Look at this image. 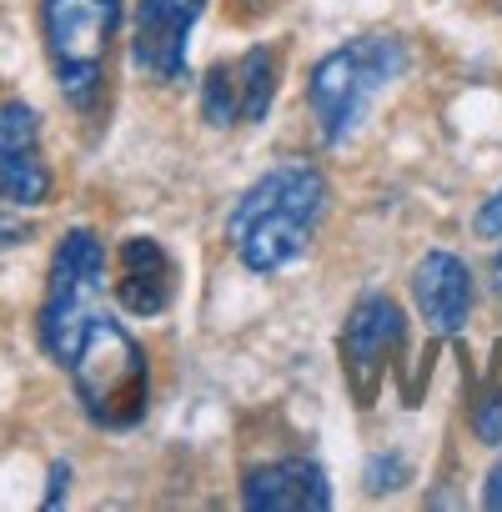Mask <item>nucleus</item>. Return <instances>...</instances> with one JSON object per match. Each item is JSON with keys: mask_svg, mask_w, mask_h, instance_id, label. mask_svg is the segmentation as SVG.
I'll list each match as a JSON object with an SVG mask.
<instances>
[{"mask_svg": "<svg viewBox=\"0 0 502 512\" xmlns=\"http://www.w3.org/2000/svg\"><path fill=\"white\" fill-rule=\"evenodd\" d=\"M327 211V181L317 166L287 161L272 166L257 186H246L231 221H226V241L241 256L246 272L272 277L282 267H292L312 241L317 216Z\"/></svg>", "mask_w": 502, "mask_h": 512, "instance_id": "1", "label": "nucleus"}, {"mask_svg": "<svg viewBox=\"0 0 502 512\" xmlns=\"http://www.w3.org/2000/svg\"><path fill=\"white\" fill-rule=\"evenodd\" d=\"M76 402L86 407V417L106 432H126L146 417V397H151V372H146V352L141 342L106 312H91L71 357H66Z\"/></svg>", "mask_w": 502, "mask_h": 512, "instance_id": "2", "label": "nucleus"}, {"mask_svg": "<svg viewBox=\"0 0 502 512\" xmlns=\"http://www.w3.org/2000/svg\"><path fill=\"white\" fill-rule=\"evenodd\" d=\"M402 66H407V51L392 36H362V41L322 56L312 66V81H307V101H312L322 141L342 146L367 121L382 86L402 76Z\"/></svg>", "mask_w": 502, "mask_h": 512, "instance_id": "3", "label": "nucleus"}, {"mask_svg": "<svg viewBox=\"0 0 502 512\" xmlns=\"http://www.w3.org/2000/svg\"><path fill=\"white\" fill-rule=\"evenodd\" d=\"M41 31L61 96L76 111H91L106 91V51L121 31V0H46Z\"/></svg>", "mask_w": 502, "mask_h": 512, "instance_id": "4", "label": "nucleus"}, {"mask_svg": "<svg viewBox=\"0 0 502 512\" xmlns=\"http://www.w3.org/2000/svg\"><path fill=\"white\" fill-rule=\"evenodd\" d=\"M106 282V246L91 226H71L51 256V282H46V302H41V317H36V332H41V347L66 362L86 317H91V297L101 292Z\"/></svg>", "mask_w": 502, "mask_h": 512, "instance_id": "5", "label": "nucleus"}, {"mask_svg": "<svg viewBox=\"0 0 502 512\" xmlns=\"http://www.w3.org/2000/svg\"><path fill=\"white\" fill-rule=\"evenodd\" d=\"M397 347H402V312H397V302L382 297V292L357 297V307L342 322V377H347L357 407H372V397H377Z\"/></svg>", "mask_w": 502, "mask_h": 512, "instance_id": "6", "label": "nucleus"}, {"mask_svg": "<svg viewBox=\"0 0 502 512\" xmlns=\"http://www.w3.org/2000/svg\"><path fill=\"white\" fill-rule=\"evenodd\" d=\"M206 0H141L136 6V31H131V61L151 81L171 86L186 76V41L191 26L201 21Z\"/></svg>", "mask_w": 502, "mask_h": 512, "instance_id": "7", "label": "nucleus"}, {"mask_svg": "<svg viewBox=\"0 0 502 512\" xmlns=\"http://www.w3.org/2000/svg\"><path fill=\"white\" fill-rule=\"evenodd\" d=\"M241 502L251 512H327L332 507V487H327V472L317 462L282 457V462H267L257 472H246Z\"/></svg>", "mask_w": 502, "mask_h": 512, "instance_id": "8", "label": "nucleus"}, {"mask_svg": "<svg viewBox=\"0 0 502 512\" xmlns=\"http://www.w3.org/2000/svg\"><path fill=\"white\" fill-rule=\"evenodd\" d=\"M412 297H417L422 322L437 337H457L467 327V312H472V272L452 251H427L412 272Z\"/></svg>", "mask_w": 502, "mask_h": 512, "instance_id": "9", "label": "nucleus"}, {"mask_svg": "<svg viewBox=\"0 0 502 512\" xmlns=\"http://www.w3.org/2000/svg\"><path fill=\"white\" fill-rule=\"evenodd\" d=\"M176 292V262L166 256V246L156 236H126L121 241V282H116V302L131 317H161L171 307Z\"/></svg>", "mask_w": 502, "mask_h": 512, "instance_id": "10", "label": "nucleus"}, {"mask_svg": "<svg viewBox=\"0 0 502 512\" xmlns=\"http://www.w3.org/2000/svg\"><path fill=\"white\" fill-rule=\"evenodd\" d=\"M231 86H236V111H241V126L262 121L272 111V96H277V51L272 46H251L231 61Z\"/></svg>", "mask_w": 502, "mask_h": 512, "instance_id": "11", "label": "nucleus"}, {"mask_svg": "<svg viewBox=\"0 0 502 512\" xmlns=\"http://www.w3.org/2000/svg\"><path fill=\"white\" fill-rule=\"evenodd\" d=\"M51 191H56V176H51L41 146L0 156V206H11V211H21V206H46Z\"/></svg>", "mask_w": 502, "mask_h": 512, "instance_id": "12", "label": "nucleus"}, {"mask_svg": "<svg viewBox=\"0 0 502 512\" xmlns=\"http://www.w3.org/2000/svg\"><path fill=\"white\" fill-rule=\"evenodd\" d=\"M201 116L211 126H241V111H236V86H231V61L211 66L206 81H201Z\"/></svg>", "mask_w": 502, "mask_h": 512, "instance_id": "13", "label": "nucleus"}, {"mask_svg": "<svg viewBox=\"0 0 502 512\" xmlns=\"http://www.w3.org/2000/svg\"><path fill=\"white\" fill-rule=\"evenodd\" d=\"M472 427H477V437L487 442V447H497L502 442V372L477 392V407H472Z\"/></svg>", "mask_w": 502, "mask_h": 512, "instance_id": "14", "label": "nucleus"}, {"mask_svg": "<svg viewBox=\"0 0 502 512\" xmlns=\"http://www.w3.org/2000/svg\"><path fill=\"white\" fill-rule=\"evenodd\" d=\"M402 477H407V462L397 452L367 462V492H392V487H402Z\"/></svg>", "mask_w": 502, "mask_h": 512, "instance_id": "15", "label": "nucleus"}, {"mask_svg": "<svg viewBox=\"0 0 502 512\" xmlns=\"http://www.w3.org/2000/svg\"><path fill=\"white\" fill-rule=\"evenodd\" d=\"M477 236H487V241H497L502 236V191H492L487 201H482V211H477Z\"/></svg>", "mask_w": 502, "mask_h": 512, "instance_id": "16", "label": "nucleus"}, {"mask_svg": "<svg viewBox=\"0 0 502 512\" xmlns=\"http://www.w3.org/2000/svg\"><path fill=\"white\" fill-rule=\"evenodd\" d=\"M66 477H71V467L61 462V467H51V492H46V507H56L61 497H66Z\"/></svg>", "mask_w": 502, "mask_h": 512, "instance_id": "17", "label": "nucleus"}, {"mask_svg": "<svg viewBox=\"0 0 502 512\" xmlns=\"http://www.w3.org/2000/svg\"><path fill=\"white\" fill-rule=\"evenodd\" d=\"M482 507H492V512L502 507V467H492V472H487V492H482Z\"/></svg>", "mask_w": 502, "mask_h": 512, "instance_id": "18", "label": "nucleus"}, {"mask_svg": "<svg viewBox=\"0 0 502 512\" xmlns=\"http://www.w3.org/2000/svg\"><path fill=\"white\" fill-rule=\"evenodd\" d=\"M231 6H236V16H262V11L277 6V0H231Z\"/></svg>", "mask_w": 502, "mask_h": 512, "instance_id": "19", "label": "nucleus"}, {"mask_svg": "<svg viewBox=\"0 0 502 512\" xmlns=\"http://www.w3.org/2000/svg\"><path fill=\"white\" fill-rule=\"evenodd\" d=\"M26 236V226H16V221H0V246H11V241H21Z\"/></svg>", "mask_w": 502, "mask_h": 512, "instance_id": "20", "label": "nucleus"}, {"mask_svg": "<svg viewBox=\"0 0 502 512\" xmlns=\"http://www.w3.org/2000/svg\"><path fill=\"white\" fill-rule=\"evenodd\" d=\"M492 287H497V297H502V251L492 256Z\"/></svg>", "mask_w": 502, "mask_h": 512, "instance_id": "21", "label": "nucleus"}]
</instances>
